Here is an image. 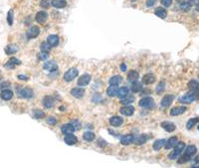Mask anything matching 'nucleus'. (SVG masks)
I'll use <instances>...</instances> for the list:
<instances>
[{
  "instance_id": "nucleus-21",
  "label": "nucleus",
  "mask_w": 199,
  "mask_h": 168,
  "mask_svg": "<svg viewBox=\"0 0 199 168\" xmlns=\"http://www.w3.org/2000/svg\"><path fill=\"white\" fill-rule=\"evenodd\" d=\"M129 93H130V90L129 89L127 88V87H122L120 89H119V91H117V97L119 99H125V97L129 94Z\"/></svg>"
},
{
  "instance_id": "nucleus-7",
  "label": "nucleus",
  "mask_w": 199,
  "mask_h": 168,
  "mask_svg": "<svg viewBox=\"0 0 199 168\" xmlns=\"http://www.w3.org/2000/svg\"><path fill=\"white\" fill-rule=\"evenodd\" d=\"M174 99V96L173 94H166V96L163 97V99H161V103H160V106L162 107H169L171 103L173 102Z\"/></svg>"
},
{
  "instance_id": "nucleus-12",
  "label": "nucleus",
  "mask_w": 199,
  "mask_h": 168,
  "mask_svg": "<svg viewBox=\"0 0 199 168\" xmlns=\"http://www.w3.org/2000/svg\"><path fill=\"white\" fill-rule=\"evenodd\" d=\"M47 43L51 47H57L59 45V37L57 35H50L47 38Z\"/></svg>"
},
{
  "instance_id": "nucleus-25",
  "label": "nucleus",
  "mask_w": 199,
  "mask_h": 168,
  "mask_svg": "<svg viewBox=\"0 0 199 168\" xmlns=\"http://www.w3.org/2000/svg\"><path fill=\"white\" fill-rule=\"evenodd\" d=\"M196 151H197L196 146H194V145H188L187 147H185V149H184V154H185V155H188V156L191 157V156H193L196 153Z\"/></svg>"
},
{
  "instance_id": "nucleus-18",
  "label": "nucleus",
  "mask_w": 199,
  "mask_h": 168,
  "mask_svg": "<svg viewBox=\"0 0 199 168\" xmlns=\"http://www.w3.org/2000/svg\"><path fill=\"white\" fill-rule=\"evenodd\" d=\"M155 82V76L152 74H146L143 76L142 78V83L145 85H151Z\"/></svg>"
},
{
  "instance_id": "nucleus-50",
  "label": "nucleus",
  "mask_w": 199,
  "mask_h": 168,
  "mask_svg": "<svg viewBox=\"0 0 199 168\" xmlns=\"http://www.w3.org/2000/svg\"><path fill=\"white\" fill-rule=\"evenodd\" d=\"M71 124H72L73 127H75L76 130L80 129V127H81V124H80V122H78V120H74V122H71Z\"/></svg>"
},
{
  "instance_id": "nucleus-30",
  "label": "nucleus",
  "mask_w": 199,
  "mask_h": 168,
  "mask_svg": "<svg viewBox=\"0 0 199 168\" xmlns=\"http://www.w3.org/2000/svg\"><path fill=\"white\" fill-rule=\"evenodd\" d=\"M117 91H119L117 86L111 85V87H109V89L107 90V94H108L109 97H116L117 94Z\"/></svg>"
},
{
  "instance_id": "nucleus-16",
  "label": "nucleus",
  "mask_w": 199,
  "mask_h": 168,
  "mask_svg": "<svg viewBox=\"0 0 199 168\" xmlns=\"http://www.w3.org/2000/svg\"><path fill=\"white\" fill-rule=\"evenodd\" d=\"M122 122H124V119L120 117H112L110 119V123H111L112 127H120V125H122Z\"/></svg>"
},
{
  "instance_id": "nucleus-38",
  "label": "nucleus",
  "mask_w": 199,
  "mask_h": 168,
  "mask_svg": "<svg viewBox=\"0 0 199 168\" xmlns=\"http://www.w3.org/2000/svg\"><path fill=\"white\" fill-rule=\"evenodd\" d=\"M135 102V97L133 96H129L127 94L125 99H122V104H130Z\"/></svg>"
},
{
  "instance_id": "nucleus-15",
  "label": "nucleus",
  "mask_w": 199,
  "mask_h": 168,
  "mask_svg": "<svg viewBox=\"0 0 199 168\" xmlns=\"http://www.w3.org/2000/svg\"><path fill=\"white\" fill-rule=\"evenodd\" d=\"M185 112H186V107H176L170 111V114H171L172 117H176V115H180L184 114Z\"/></svg>"
},
{
  "instance_id": "nucleus-9",
  "label": "nucleus",
  "mask_w": 199,
  "mask_h": 168,
  "mask_svg": "<svg viewBox=\"0 0 199 168\" xmlns=\"http://www.w3.org/2000/svg\"><path fill=\"white\" fill-rule=\"evenodd\" d=\"M44 69L46 71H49V72H56L58 70V65L54 61H48L44 64Z\"/></svg>"
},
{
  "instance_id": "nucleus-46",
  "label": "nucleus",
  "mask_w": 199,
  "mask_h": 168,
  "mask_svg": "<svg viewBox=\"0 0 199 168\" xmlns=\"http://www.w3.org/2000/svg\"><path fill=\"white\" fill-rule=\"evenodd\" d=\"M50 48H51V46H50L48 43H43L41 45V51L43 52H49Z\"/></svg>"
},
{
  "instance_id": "nucleus-58",
  "label": "nucleus",
  "mask_w": 199,
  "mask_h": 168,
  "mask_svg": "<svg viewBox=\"0 0 199 168\" xmlns=\"http://www.w3.org/2000/svg\"><path fill=\"white\" fill-rule=\"evenodd\" d=\"M197 128H198V130H199V124H198V127H197Z\"/></svg>"
},
{
  "instance_id": "nucleus-55",
  "label": "nucleus",
  "mask_w": 199,
  "mask_h": 168,
  "mask_svg": "<svg viewBox=\"0 0 199 168\" xmlns=\"http://www.w3.org/2000/svg\"><path fill=\"white\" fill-rule=\"evenodd\" d=\"M120 70H122V71H124V72H125V71H127V65L122 63V64L120 65Z\"/></svg>"
},
{
  "instance_id": "nucleus-4",
  "label": "nucleus",
  "mask_w": 199,
  "mask_h": 168,
  "mask_svg": "<svg viewBox=\"0 0 199 168\" xmlns=\"http://www.w3.org/2000/svg\"><path fill=\"white\" fill-rule=\"evenodd\" d=\"M78 74H79V71L76 69V68H72V69H70L69 71H67V72L65 73L64 80L66 81V82H71V81H73L77 77Z\"/></svg>"
},
{
  "instance_id": "nucleus-35",
  "label": "nucleus",
  "mask_w": 199,
  "mask_h": 168,
  "mask_svg": "<svg viewBox=\"0 0 199 168\" xmlns=\"http://www.w3.org/2000/svg\"><path fill=\"white\" fill-rule=\"evenodd\" d=\"M130 90H132V93H140V92L142 90L141 84L137 83V82H135V83H132V87H130Z\"/></svg>"
},
{
  "instance_id": "nucleus-49",
  "label": "nucleus",
  "mask_w": 199,
  "mask_h": 168,
  "mask_svg": "<svg viewBox=\"0 0 199 168\" xmlns=\"http://www.w3.org/2000/svg\"><path fill=\"white\" fill-rule=\"evenodd\" d=\"M161 4L164 7H169L172 4V0H161Z\"/></svg>"
},
{
  "instance_id": "nucleus-20",
  "label": "nucleus",
  "mask_w": 199,
  "mask_h": 168,
  "mask_svg": "<svg viewBox=\"0 0 199 168\" xmlns=\"http://www.w3.org/2000/svg\"><path fill=\"white\" fill-rule=\"evenodd\" d=\"M54 104H55V101H54V99L52 98V97L47 96V97H45V98L43 99V104H44V107H45L46 109H50V107H52L54 106Z\"/></svg>"
},
{
  "instance_id": "nucleus-13",
  "label": "nucleus",
  "mask_w": 199,
  "mask_h": 168,
  "mask_svg": "<svg viewBox=\"0 0 199 168\" xmlns=\"http://www.w3.org/2000/svg\"><path fill=\"white\" fill-rule=\"evenodd\" d=\"M133 139H135V137L132 134H125L120 138V143L122 145H130L133 142Z\"/></svg>"
},
{
  "instance_id": "nucleus-29",
  "label": "nucleus",
  "mask_w": 199,
  "mask_h": 168,
  "mask_svg": "<svg viewBox=\"0 0 199 168\" xmlns=\"http://www.w3.org/2000/svg\"><path fill=\"white\" fill-rule=\"evenodd\" d=\"M52 5H53L55 8L61 9V8H64L67 5V1L66 0H53V1H52Z\"/></svg>"
},
{
  "instance_id": "nucleus-5",
  "label": "nucleus",
  "mask_w": 199,
  "mask_h": 168,
  "mask_svg": "<svg viewBox=\"0 0 199 168\" xmlns=\"http://www.w3.org/2000/svg\"><path fill=\"white\" fill-rule=\"evenodd\" d=\"M40 34V29L37 26H32V27L29 28V30L27 31L26 33V36H27L28 39H34V38H37Z\"/></svg>"
},
{
  "instance_id": "nucleus-53",
  "label": "nucleus",
  "mask_w": 199,
  "mask_h": 168,
  "mask_svg": "<svg viewBox=\"0 0 199 168\" xmlns=\"http://www.w3.org/2000/svg\"><path fill=\"white\" fill-rule=\"evenodd\" d=\"M18 79H20V80H22V81H27L28 77L27 76H24V75H19L18 76Z\"/></svg>"
},
{
  "instance_id": "nucleus-23",
  "label": "nucleus",
  "mask_w": 199,
  "mask_h": 168,
  "mask_svg": "<svg viewBox=\"0 0 199 168\" xmlns=\"http://www.w3.org/2000/svg\"><path fill=\"white\" fill-rule=\"evenodd\" d=\"M138 77H140L138 73L137 72V71L132 70V71H130V72L129 73V75H127V81L130 83H135L137 81Z\"/></svg>"
},
{
  "instance_id": "nucleus-37",
  "label": "nucleus",
  "mask_w": 199,
  "mask_h": 168,
  "mask_svg": "<svg viewBox=\"0 0 199 168\" xmlns=\"http://www.w3.org/2000/svg\"><path fill=\"white\" fill-rule=\"evenodd\" d=\"M197 122H199V117H194V119H190L186 123L187 129H191Z\"/></svg>"
},
{
  "instance_id": "nucleus-32",
  "label": "nucleus",
  "mask_w": 199,
  "mask_h": 168,
  "mask_svg": "<svg viewBox=\"0 0 199 168\" xmlns=\"http://www.w3.org/2000/svg\"><path fill=\"white\" fill-rule=\"evenodd\" d=\"M155 15L157 17H159V18H161V19H164L166 16H167V12H166V10L164 9V8H162V7H158L157 9L155 10Z\"/></svg>"
},
{
  "instance_id": "nucleus-39",
  "label": "nucleus",
  "mask_w": 199,
  "mask_h": 168,
  "mask_svg": "<svg viewBox=\"0 0 199 168\" xmlns=\"http://www.w3.org/2000/svg\"><path fill=\"white\" fill-rule=\"evenodd\" d=\"M18 51V47L17 46H14V45H10V46H7L6 49H5V52H6V54H13L15 53V52Z\"/></svg>"
},
{
  "instance_id": "nucleus-59",
  "label": "nucleus",
  "mask_w": 199,
  "mask_h": 168,
  "mask_svg": "<svg viewBox=\"0 0 199 168\" xmlns=\"http://www.w3.org/2000/svg\"><path fill=\"white\" fill-rule=\"evenodd\" d=\"M0 81H1V76H0Z\"/></svg>"
},
{
  "instance_id": "nucleus-6",
  "label": "nucleus",
  "mask_w": 199,
  "mask_h": 168,
  "mask_svg": "<svg viewBox=\"0 0 199 168\" xmlns=\"http://www.w3.org/2000/svg\"><path fill=\"white\" fill-rule=\"evenodd\" d=\"M19 97L22 99H31L33 97V91L29 88H23L18 92Z\"/></svg>"
},
{
  "instance_id": "nucleus-47",
  "label": "nucleus",
  "mask_w": 199,
  "mask_h": 168,
  "mask_svg": "<svg viewBox=\"0 0 199 168\" xmlns=\"http://www.w3.org/2000/svg\"><path fill=\"white\" fill-rule=\"evenodd\" d=\"M56 122H57V120L54 117H49L48 119H47V123H49L50 125H55Z\"/></svg>"
},
{
  "instance_id": "nucleus-26",
  "label": "nucleus",
  "mask_w": 199,
  "mask_h": 168,
  "mask_svg": "<svg viewBox=\"0 0 199 168\" xmlns=\"http://www.w3.org/2000/svg\"><path fill=\"white\" fill-rule=\"evenodd\" d=\"M177 142H178V139H177V137L173 136V137L169 138V140L166 141V143H165V145H164V147H165L166 149H170V148L174 147V146L177 144Z\"/></svg>"
},
{
  "instance_id": "nucleus-1",
  "label": "nucleus",
  "mask_w": 199,
  "mask_h": 168,
  "mask_svg": "<svg viewBox=\"0 0 199 168\" xmlns=\"http://www.w3.org/2000/svg\"><path fill=\"white\" fill-rule=\"evenodd\" d=\"M184 149H185V143L183 142V141H178L176 145L174 146V150L171 151L168 154V158L171 160L177 159L180 155H181L182 151L184 150Z\"/></svg>"
},
{
  "instance_id": "nucleus-57",
  "label": "nucleus",
  "mask_w": 199,
  "mask_h": 168,
  "mask_svg": "<svg viewBox=\"0 0 199 168\" xmlns=\"http://www.w3.org/2000/svg\"><path fill=\"white\" fill-rule=\"evenodd\" d=\"M177 2H179V3H182L183 1H184V0H176Z\"/></svg>"
},
{
  "instance_id": "nucleus-19",
  "label": "nucleus",
  "mask_w": 199,
  "mask_h": 168,
  "mask_svg": "<svg viewBox=\"0 0 199 168\" xmlns=\"http://www.w3.org/2000/svg\"><path fill=\"white\" fill-rule=\"evenodd\" d=\"M71 94L77 99H81V98H83L84 94H85V91L81 88H75L71 91Z\"/></svg>"
},
{
  "instance_id": "nucleus-48",
  "label": "nucleus",
  "mask_w": 199,
  "mask_h": 168,
  "mask_svg": "<svg viewBox=\"0 0 199 168\" xmlns=\"http://www.w3.org/2000/svg\"><path fill=\"white\" fill-rule=\"evenodd\" d=\"M39 57H40L41 60L48 59V58H49V52H43V51H41V53H40V55H39Z\"/></svg>"
},
{
  "instance_id": "nucleus-36",
  "label": "nucleus",
  "mask_w": 199,
  "mask_h": 168,
  "mask_svg": "<svg viewBox=\"0 0 199 168\" xmlns=\"http://www.w3.org/2000/svg\"><path fill=\"white\" fill-rule=\"evenodd\" d=\"M83 137H84V139H85L86 141H93L94 139H95V133L94 132H91V131H87V132H85L84 133V135H83Z\"/></svg>"
},
{
  "instance_id": "nucleus-43",
  "label": "nucleus",
  "mask_w": 199,
  "mask_h": 168,
  "mask_svg": "<svg viewBox=\"0 0 199 168\" xmlns=\"http://www.w3.org/2000/svg\"><path fill=\"white\" fill-rule=\"evenodd\" d=\"M164 89H165V83L164 82H160L158 84V86L156 87V93L157 94H161L162 92L164 91Z\"/></svg>"
},
{
  "instance_id": "nucleus-8",
  "label": "nucleus",
  "mask_w": 199,
  "mask_h": 168,
  "mask_svg": "<svg viewBox=\"0 0 199 168\" xmlns=\"http://www.w3.org/2000/svg\"><path fill=\"white\" fill-rule=\"evenodd\" d=\"M120 112L122 115L130 117V115H132L133 112H135V107L132 106H130V104H125V107H122V109H120Z\"/></svg>"
},
{
  "instance_id": "nucleus-14",
  "label": "nucleus",
  "mask_w": 199,
  "mask_h": 168,
  "mask_svg": "<svg viewBox=\"0 0 199 168\" xmlns=\"http://www.w3.org/2000/svg\"><path fill=\"white\" fill-rule=\"evenodd\" d=\"M161 127L163 128V129H165L167 132H172V131L175 130V124L170 122H161Z\"/></svg>"
},
{
  "instance_id": "nucleus-56",
  "label": "nucleus",
  "mask_w": 199,
  "mask_h": 168,
  "mask_svg": "<svg viewBox=\"0 0 199 168\" xmlns=\"http://www.w3.org/2000/svg\"><path fill=\"white\" fill-rule=\"evenodd\" d=\"M195 9H196V11H198L199 12V2L197 4H196V6H195Z\"/></svg>"
},
{
  "instance_id": "nucleus-51",
  "label": "nucleus",
  "mask_w": 199,
  "mask_h": 168,
  "mask_svg": "<svg viewBox=\"0 0 199 168\" xmlns=\"http://www.w3.org/2000/svg\"><path fill=\"white\" fill-rule=\"evenodd\" d=\"M156 1H157V0H146V6L147 7L153 6V5L156 3Z\"/></svg>"
},
{
  "instance_id": "nucleus-24",
  "label": "nucleus",
  "mask_w": 199,
  "mask_h": 168,
  "mask_svg": "<svg viewBox=\"0 0 199 168\" xmlns=\"http://www.w3.org/2000/svg\"><path fill=\"white\" fill-rule=\"evenodd\" d=\"M47 18H48V14L45 11H40L36 15V21L38 23H44L47 20Z\"/></svg>"
},
{
  "instance_id": "nucleus-11",
  "label": "nucleus",
  "mask_w": 199,
  "mask_h": 168,
  "mask_svg": "<svg viewBox=\"0 0 199 168\" xmlns=\"http://www.w3.org/2000/svg\"><path fill=\"white\" fill-rule=\"evenodd\" d=\"M90 82H91V76L88 74H85L78 80V85L81 87H85V86H88L89 84H90Z\"/></svg>"
},
{
  "instance_id": "nucleus-10",
  "label": "nucleus",
  "mask_w": 199,
  "mask_h": 168,
  "mask_svg": "<svg viewBox=\"0 0 199 168\" xmlns=\"http://www.w3.org/2000/svg\"><path fill=\"white\" fill-rule=\"evenodd\" d=\"M64 141L66 142V144H68V145H74V144L78 142V138L76 137L74 134H72V133H69V134L65 135Z\"/></svg>"
},
{
  "instance_id": "nucleus-45",
  "label": "nucleus",
  "mask_w": 199,
  "mask_h": 168,
  "mask_svg": "<svg viewBox=\"0 0 199 168\" xmlns=\"http://www.w3.org/2000/svg\"><path fill=\"white\" fill-rule=\"evenodd\" d=\"M40 5H41V7H43V8H45V9L49 8V6H50V0H41Z\"/></svg>"
},
{
  "instance_id": "nucleus-42",
  "label": "nucleus",
  "mask_w": 199,
  "mask_h": 168,
  "mask_svg": "<svg viewBox=\"0 0 199 168\" xmlns=\"http://www.w3.org/2000/svg\"><path fill=\"white\" fill-rule=\"evenodd\" d=\"M44 117H45V114L42 111H39V109H35V111H34V117H35V119H40Z\"/></svg>"
},
{
  "instance_id": "nucleus-44",
  "label": "nucleus",
  "mask_w": 199,
  "mask_h": 168,
  "mask_svg": "<svg viewBox=\"0 0 199 168\" xmlns=\"http://www.w3.org/2000/svg\"><path fill=\"white\" fill-rule=\"evenodd\" d=\"M13 17H14V15H13V10H9L8 14H7V22H8V24L10 26L13 24Z\"/></svg>"
},
{
  "instance_id": "nucleus-52",
  "label": "nucleus",
  "mask_w": 199,
  "mask_h": 168,
  "mask_svg": "<svg viewBox=\"0 0 199 168\" xmlns=\"http://www.w3.org/2000/svg\"><path fill=\"white\" fill-rule=\"evenodd\" d=\"M7 86H10V83H8V82H5V83H2L1 85H0V89H5V88H7Z\"/></svg>"
},
{
  "instance_id": "nucleus-28",
  "label": "nucleus",
  "mask_w": 199,
  "mask_h": 168,
  "mask_svg": "<svg viewBox=\"0 0 199 168\" xmlns=\"http://www.w3.org/2000/svg\"><path fill=\"white\" fill-rule=\"evenodd\" d=\"M147 139H148V137L145 134H140V135L137 136V137L133 139V142H135V144H137V145H140V144L145 143Z\"/></svg>"
},
{
  "instance_id": "nucleus-17",
  "label": "nucleus",
  "mask_w": 199,
  "mask_h": 168,
  "mask_svg": "<svg viewBox=\"0 0 199 168\" xmlns=\"http://www.w3.org/2000/svg\"><path fill=\"white\" fill-rule=\"evenodd\" d=\"M76 129H75V127H73L71 123H68V124H64L63 127H61V131H62V133L63 134H69V133H73L74 132Z\"/></svg>"
},
{
  "instance_id": "nucleus-22",
  "label": "nucleus",
  "mask_w": 199,
  "mask_h": 168,
  "mask_svg": "<svg viewBox=\"0 0 199 168\" xmlns=\"http://www.w3.org/2000/svg\"><path fill=\"white\" fill-rule=\"evenodd\" d=\"M2 99L4 101H10L13 98V92L10 90H3L1 92V94H0Z\"/></svg>"
},
{
  "instance_id": "nucleus-34",
  "label": "nucleus",
  "mask_w": 199,
  "mask_h": 168,
  "mask_svg": "<svg viewBox=\"0 0 199 168\" xmlns=\"http://www.w3.org/2000/svg\"><path fill=\"white\" fill-rule=\"evenodd\" d=\"M188 87H189L190 91H194V92H199V83L197 81L192 80L188 83Z\"/></svg>"
},
{
  "instance_id": "nucleus-27",
  "label": "nucleus",
  "mask_w": 199,
  "mask_h": 168,
  "mask_svg": "<svg viewBox=\"0 0 199 168\" xmlns=\"http://www.w3.org/2000/svg\"><path fill=\"white\" fill-rule=\"evenodd\" d=\"M165 143H166V140L165 139H157V140H155L153 142L152 147H153L154 150L158 151L161 147H163V146L165 145Z\"/></svg>"
},
{
  "instance_id": "nucleus-2",
  "label": "nucleus",
  "mask_w": 199,
  "mask_h": 168,
  "mask_svg": "<svg viewBox=\"0 0 199 168\" xmlns=\"http://www.w3.org/2000/svg\"><path fill=\"white\" fill-rule=\"evenodd\" d=\"M198 98H199V92L190 91L189 93H187L186 94L181 97V98L179 99V102L182 104H191L194 101H196V99H198Z\"/></svg>"
},
{
  "instance_id": "nucleus-54",
  "label": "nucleus",
  "mask_w": 199,
  "mask_h": 168,
  "mask_svg": "<svg viewBox=\"0 0 199 168\" xmlns=\"http://www.w3.org/2000/svg\"><path fill=\"white\" fill-rule=\"evenodd\" d=\"M188 2H189V3L191 4V6H192V5H196L199 2V0H188Z\"/></svg>"
},
{
  "instance_id": "nucleus-3",
  "label": "nucleus",
  "mask_w": 199,
  "mask_h": 168,
  "mask_svg": "<svg viewBox=\"0 0 199 168\" xmlns=\"http://www.w3.org/2000/svg\"><path fill=\"white\" fill-rule=\"evenodd\" d=\"M138 104L141 107H145V109H152V107H154V99L150 97H146V98L141 99Z\"/></svg>"
},
{
  "instance_id": "nucleus-40",
  "label": "nucleus",
  "mask_w": 199,
  "mask_h": 168,
  "mask_svg": "<svg viewBox=\"0 0 199 168\" xmlns=\"http://www.w3.org/2000/svg\"><path fill=\"white\" fill-rule=\"evenodd\" d=\"M180 8H181V10H183V11H189L190 8H191V4L189 3V2H186V1H183L182 3H180Z\"/></svg>"
},
{
  "instance_id": "nucleus-41",
  "label": "nucleus",
  "mask_w": 199,
  "mask_h": 168,
  "mask_svg": "<svg viewBox=\"0 0 199 168\" xmlns=\"http://www.w3.org/2000/svg\"><path fill=\"white\" fill-rule=\"evenodd\" d=\"M190 160V156L188 155H182V156H179L178 158H177V162H178L179 164H182V163H185V162H188Z\"/></svg>"
},
{
  "instance_id": "nucleus-31",
  "label": "nucleus",
  "mask_w": 199,
  "mask_h": 168,
  "mask_svg": "<svg viewBox=\"0 0 199 168\" xmlns=\"http://www.w3.org/2000/svg\"><path fill=\"white\" fill-rule=\"evenodd\" d=\"M20 64H21V62L18 59H16V58H11V59L7 62V64L5 65V67L10 68V69H13L16 65H20Z\"/></svg>"
},
{
  "instance_id": "nucleus-33",
  "label": "nucleus",
  "mask_w": 199,
  "mask_h": 168,
  "mask_svg": "<svg viewBox=\"0 0 199 168\" xmlns=\"http://www.w3.org/2000/svg\"><path fill=\"white\" fill-rule=\"evenodd\" d=\"M122 81V78L120 76H114L110 79V85H115V86H119Z\"/></svg>"
}]
</instances>
